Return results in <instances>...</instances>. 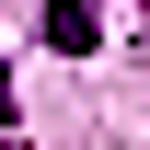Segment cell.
<instances>
[{
    "mask_svg": "<svg viewBox=\"0 0 150 150\" xmlns=\"http://www.w3.org/2000/svg\"><path fill=\"white\" fill-rule=\"evenodd\" d=\"M0 127H12V69H0Z\"/></svg>",
    "mask_w": 150,
    "mask_h": 150,
    "instance_id": "7a4b0ae2",
    "label": "cell"
},
{
    "mask_svg": "<svg viewBox=\"0 0 150 150\" xmlns=\"http://www.w3.org/2000/svg\"><path fill=\"white\" fill-rule=\"evenodd\" d=\"M46 46H58V58L93 46V0H46Z\"/></svg>",
    "mask_w": 150,
    "mask_h": 150,
    "instance_id": "6da1fadb",
    "label": "cell"
}]
</instances>
